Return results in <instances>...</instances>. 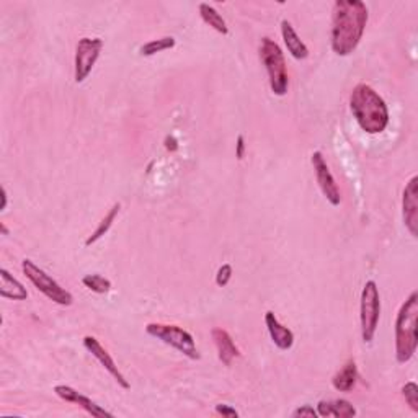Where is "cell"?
<instances>
[{"label": "cell", "instance_id": "obj_26", "mask_svg": "<svg viewBox=\"0 0 418 418\" xmlns=\"http://www.w3.org/2000/svg\"><path fill=\"white\" fill-rule=\"evenodd\" d=\"M293 417H309V418H315V417H319V414H317V410H314V407H311V405H302V407H299L298 410H294L293 412Z\"/></svg>", "mask_w": 418, "mask_h": 418}, {"label": "cell", "instance_id": "obj_11", "mask_svg": "<svg viewBox=\"0 0 418 418\" xmlns=\"http://www.w3.org/2000/svg\"><path fill=\"white\" fill-rule=\"evenodd\" d=\"M54 392L56 396L60 397V399L69 402V404H75L79 405L80 409H84L89 415H92L93 418H113L112 412L105 410L103 407H100L97 402H93L90 397L80 394L79 391H75L74 387L70 386H56L54 387Z\"/></svg>", "mask_w": 418, "mask_h": 418}, {"label": "cell", "instance_id": "obj_3", "mask_svg": "<svg viewBox=\"0 0 418 418\" xmlns=\"http://www.w3.org/2000/svg\"><path fill=\"white\" fill-rule=\"evenodd\" d=\"M418 293L414 291L400 306L396 319V358L400 365L414 358L418 346Z\"/></svg>", "mask_w": 418, "mask_h": 418}, {"label": "cell", "instance_id": "obj_9", "mask_svg": "<svg viewBox=\"0 0 418 418\" xmlns=\"http://www.w3.org/2000/svg\"><path fill=\"white\" fill-rule=\"evenodd\" d=\"M312 167H314V172H315V178H317V183H319L322 193L327 198V201L332 206H339L341 203V196H340V190L339 186H337V181L334 178V175H332L329 165H327L324 155L322 152H317L312 154Z\"/></svg>", "mask_w": 418, "mask_h": 418}, {"label": "cell", "instance_id": "obj_22", "mask_svg": "<svg viewBox=\"0 0 418 418\" xmlns=\"http://www.w3.org/2000/svg\"><path fill=\"white\" fill-rule=\"evenodd\" d=\"M82 283L85 288H89L90 291L97 294H105L112 289V281L105 278L102 275H87L82 278Z\"/></svg>", "mask_w": 418, "mask_h": 418}, {"label": "cell", "instance_id": "obj_8", "mask_svg": "<svg viewBox=\"0 0 418 418\" xmlns=\"http://www.w3.org/2000/svg\"><path fill=\"white\" fill-rule=\"evenodd\" d=\"M103 49V41L100 38H82L79 39L77 48H75V82L80 84L89 77L92 72L95 63L100 58V53Z\"/></svg>", "mask_w": 418, "mask_h": 418}, {"label": "cell", "instance_id": "obj_6", "mask_svg": "<svg viewBox=\"0 0 418 418\" xmlns=\"http://www.w3.org/2000/svg\"><path fill=\"white\" fill-rule=\"evenodd\" d=\"M381 317V298L379 289L374 281H366L365 288L361 291V337L365 344H371L374 339Z\"/></svg>", "mask_w": 418, "mask_h": 418}, {"label": "cell", "instance_id": "obj_28", "mask_svg": "<svg viewBox=\"0 0 418 418\" xmlns=\"http://www.w3.org/2000/svg\"><path fill=\"white\" fill-rule=\"evenodd\" d=\"M165 149L170 150V152H175V150H178V143H177V139L174 138V136H167V138H165Z\"/></svg>", "mask_w": 418, "mask_h": 418}, {"label": "cell", "instance_id": "obj_24", "mask_svg": "<svg viewBox=\"0 0 418 418\" xmlns=\"http://www.w3.org/2000/svg\"><path fill=\"white\" fill-rule=\"evenodd\" d=\"M230 278H233V266L226 263L218 270V275H216V285L221 286V288H224V286L229 285Z\"/></svg>", "mask_w": 418, "mask_h": 418}, {"label": "cell", "instance_id": "obj_27", "mask_svg": "<svg viewBox=\"0 0 418 418\" xmlns=\"http://www.w3.org/2000/svg\"><path fill=\"white\" fill-rule=\"evenodd\" d=\"M244 154H245V138L242 134H239L237 144H235V157L242 160L244 159Z\"/></svg>", "mask_w": 418, "mask_h": 418}, {"label": "cell", "instance_id": "obj_7", "mask_svg": "<svg viewBox=\"0 0 418 418\" xmlns=\"http://www.w3.org/2000/svg\"><path fill=\"white\" fill-rule=\"evenodd\" d=\"M22 270L27 278L32 281L39 293H43L48 299L56 302L59 306H70L72 304V294L67 289H64L56 280H53L46 271L39 268L38 265H34L32 260L25 259L22 261Z\"/></svg>", "mask_w": 418, "mask_h": 418}, {"label": "cell", "instance_id": "obj_19", "mask_svg": "<svg viewBox=\"0 0 418 418\" xmlns=\"http://www.w3.org/2000/svg\"><path fill=\"white\" fill-rule=\"evenodd\" d=\"M119 209H121V204H119V203H115V204L112 206V209H110L108 213L105 214V218H103L102 221H100L98 228L93 230L92 235H89L87 240H85V245H87V247L93 245L95 242H98L100 239L103 237V235H107V234H108V230L112 229V226H113V223H115V219H117V216H118V213H119Z\"/></svg>", "mask_w": 418, "mask_h": 418}, {"label": "cell", "instance_id": "obj_16", "mask_svg": "<svg viewBox=\"0 0 418 418\" xmlns=\"http://www.w3.org/2000/svg\"><path fill=\"white\" fill-rule=\"evenodd\" d=\"M0 296L13 301H25L28 298V291L20 281L10 275L8 270H0Z\"/></svg>", "mask_w": 418, "mask_h": 418}, {"label": "cell", "instance_id": "obj_13", "mask_svg": "<svg viewBox=\"0 0 418 418\" xmlns=\"http://www.w3.org/2000/svg\"><path fill=\"white\" fill-rule=\"evenodd\" d=\"M265 325H266V329H268L271 340H273V344L278 346L280 350L286 351L293 346L294 334L288 329V327H285L283 324H281V322L278 320V317H276L271 311H268L265 314Z\"/></svg>", "mask_w": 418, "mask_h": 418}, {"label": "cell", "instance_id": "obj_21", "mask_svg": "<svg viewBox=\"0 0 418 418\" xmlns=\"http://www.w3.org/2000/svg\"><path fill=\"white\" fill-rule=\"evenodd\" d=\"M175 46V38L172 37H164L159 39H152V41L145 43L141 46L139 53L141 56H154V54L167 51V49H172Z\"/></svg>", "mask_w": 418, "mask_h": 418}, {"label": "cell", "instance_id": "obj_17", "mask_svg": "<svg viewBox=\"0 0 418 418\" xmlns=\"http://www.w3.org/2000/svg\"><path fill=\"white\" fill-rule=\"evenodd\" d=\"M281 34H283L286 48H288V51L294 59L301 60L309 56V49H307L304 41L298 37V33H296L293 25H291L288 20L281 22Z\"/></svg>", "mask_w": 418, "mask_h": 418}, {"label": "cell", "instance_id": "obj_14", "mask_svg": "<svg viewBox=\"0 0 418 418\" xmlns=\"http://www.w3.org/2000/svg\"><path fill=\"white\" fill-rule=\"evenodd\" d=\"M211 335H213V340H214V345L216 348H218V356L219 360L224 363L226 366H230L233 365V361L240 356V351L237 348V345L234 344L233 337L228 330L224 329H213L211 332Z\"/></svg>", "mask_w": 418, "mask_h": 418}, {"label": "cell", "instance_id": "obj_2", "mask_svg": "<svg viewBox=\"0 0 418 418\" xmlns=\"http://www.w3.org/2000/svg\"><path fill=\"white\" fill-rule=\"evenodd\" d=\"M351 113L367 134H379L389 124V108L379 93L367 84H358L350 95Z\"/></svg>", "mask_w": 418, "mask_h": 418}, {"label": "cell", "instance_id": "obj_15", "mask_svg": "<svg viewBox=\"0 0 418 418\" xmlns=\"http://www.w3.org/2000/svg\"><path fill=\"white\" fill-rule=\"evenodd\" d=\"M317 414L320 417H335V418H351L356 417V409L353 404L345 399L335 400H320L317 405Z\"/></svg>", "mask_w": 418, "mask_h": 418}, {"label": "cell", "instance_id": "obj_18", "mask_svg": "<svg viewBox=\"0 0 418 418\" xmlns=\"http://www.w3.org/2000/svg\"><path fill=\"white\" fill-rule=\"evenodd\" d=\"M356 379H358V367H356L355 360H348L345 363V366L334 376L332 384H334L337 391L350 392L356 386Z\"/></svg>", "mask_w": 418, "mask_h": 418}, {"label": "cell", "instance_id": "obj_5", "mask_svg": "<svg viewBox=\"0 0 418 418\" xmlns=\"http://www.w3.org/2000/svg\"><path fill=\"white\" fill-rule=\"evenodd\" d=\"M148 335L154 337L165 345L172 346L180 353H183L190 360H200V351L196 348L195 339L190 332H186L178 325L169 324H148L145 325Z\"/></svg>", "mask_w": 418, "mask_h": 418}, {"label": "cell", "instance_id": "obj_20", "mask_svg": "<svg viewBox=\"0 0 418 418\" xmlns=\"http://www.w3.org/2000/svg\"><path fill=\"white\" fill-rule=\"evenodd\" d=\"M200 15L201 18L204 20V23H208L209 27H213L218 33L221 34L229 33L228 23H226L223 15H221L214 7H211L209 4H200Z\"/></svg>", "mask_w": 418, "mask_h": 418}, {"label": "cell", "instance_id": "obj_1", "mask_svg": "<svg viewBox=\"0 0 418 418\" xmlns=\"http://www.w3.org/2000/svg\"><path fill=\"white\" fill-rule=\"evenodd\" d=\"M370 12L361 0H337L332 15V49L337 56H350L358 48Z\"/></svg>", "mask_w": 418, "mask_h": 418}, {"label": "cell", "instance_id": "obj_4", "mask_svg": "<svg viewBox=\"0 0 418 418\" xmlns=\"http://www.w3.org/2000/svg\"><path fill=\"white\" fill-rule=\"evenodd\" d=\"M260 59L268 72L271 92L278 97H285L288 93L289 77L286 69V59L281 51L280 44L271 38H263L260 43Z\"/></svg>", "mask_w": 418, "mask_h": 418}, {"label": "cell", "instance_id": "obj_10", "mask_svg": "<svg viewBox=\"0 0 418 418\" xmlns=\"http://www.w3.org/2000/svg\"><path fill=\"white\" fill-rule=\"evenodd\" d=\"M402 216L412 237L418 235V177H412L402 195Z\"/></svg>", "mask_w": 418, "mask_h": 418}, {"label": "cell", "instance_id": "obj_30", "mask_svg": "<svg viewBox=\"0 0 418 418\" xmlns=\"http://www.w3.org/2000/svg\"><path fill=\"white\" fill-rule=\"evenodd\" d=\"M0 230H2L4 235H8V229L7 226H5V223H0Z\"/></svg>", "mask_w": 418, "mask_h": 418}, {"label": "cell", "instance_id": "obj_12", "mask_svg": "<svg viewBox=\"0 0 418 418\" xmlns=\"http://www.w3.org/2000/svg\"><path fill=\"white\" fill-rule=\"evenodd\" d=\"M84 346L87 348L90 353H92L95 358H97L100 361V365H102L105 370H107L110 374L113 376V379L118 382L119 387H123V389H129V382L128 379H126L123 372L119 371V367L117 363H115V360L110 356V353L107 350H105V346L100 344V341L95 339V337H90L87 335L84 339Z\"/></svg>", "mask_w": 418, "mask_h": 418}, {"label": "cell", "instance_id": "obj_25", "mask_svg": "<svg viewBox=\"0 0 418 418\" xmlns=\"http://www.w3.org/2000/svg\"><path fill=\"white\" fill-rule=\"evenodd\" d=\"M216 412H218L219 415L223 417H228V418H237L239 417V412L234 409V407H230L228 404H219L216 405Z\"/></svg>", "mask_w": 418, "mask_h": 418}, {"label": "cell", "instance_id": "obj_29", "mask_svg": "<svg viewBox=\"0 0 418 418\" xmlns=\"http://www.w3.org/2000/svg\"><path fill=\"white\" fill-rule=\"evenodd\" d=\"M7 208V190H5V186H2V206H0V209L5 211Z\"/></svg>", "mask_w": 418, "mask_h": 418}, {"label": "cell", "instance_id": "obj_23", "mask_svg": "<svg viewBox=\"0 0 418 418\" xmlns=\"http://www.w3.org/2000/svg\"><path fill=\"white\" fill-rule=\"evenodd\" d=\"M402 396L405 397V402L410 405V409L414 412H418V386L415 382H407V384L402 387Z\"/></svg>", "mask_w": 418, "mask_h": 418}]
</instances>
